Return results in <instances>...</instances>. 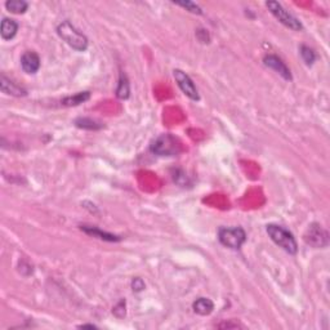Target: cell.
<instances>
[{
    "label": "cell",
    "instance_id": "6da1fadb",
    "mask_svg": "<svg viewBox=\"0 0 330 330\" xmlns=\"http://www.w3.org/2000/svg\"><path fill=\"white\" fill-rule=\"evenodd\" d=\"M57 34L66 44L74 48L77 52H84L88 48V39L82 35L79 30H76L68 21L60 23L57 27Z\"/></svg>",
    "mask_w": 330,
    "mask_h": 330
},
{
    "label": "cell",
    "instance_id": "7a4b0ae2",
    "mask_svg": "<svg viewBox=\"0 0 330 330\" xmlns=\"http://www.w3.org/2000/svg\"><path fill=\"white\" fill-rule=\"evenodd\" d=\"M267 233L273 242L279 245L281 249H284L289 254H297L298 252V245H297L296 239L293 233L289 232L286 228L281 227L277 225H268Z\"/></svg>",
    "mask_w": 330,
    "mask_h": 330
},
{
    "label": "cell",
    "instance_id": "3957f363",
    "mask_svg": "<svg viewBox=\"0 0 330 330\" xmlns=\"http://www.w3.org/2000/svg\"><path fill=\"white\" fill-rule=\"evenodd\" d=\"M150 148L159 156H173L181 151V143L172 134H162L152 142Z\"/></svg>",
    "mask_w": 330,
    "mask_h": 330
},
{
    "label": "cell",
    "instance_id": "277c9868",
    "mask_svg": "<svg viewBox=\"0 0 330 330\" xmlns=\"http://www.w3.org/2000/svg\"><path fill=\"white\" fill-rule=\"evenodd\" d=\"M218 239L222 245L237 251L246 241V233L241 227H222L218 231Z\"/></svg>",
    "mask_w": 330,
    "mask_h": 330
},
{
    "label": "cell",
    "instance_id": "5b68a950",
    "mask_svg": "<svg viewBox=\"0 0 330 330\" xmlns=\"http://www.w3.org/2000/svg\"><path fill=\"white\" fill-rule=\"evenodd\" d=\"M266 7H267L271 13L276 17V20L279 21V22H281L284 26L294 30V31H301V30H303V25L301 23V21L297 17H294L292 13H289L280 3H277V2H267Z\"/></svg>",
    "mask_w": 330,
    "mask_h": 330
},
{
    "label": "cell",
    "instance_id": "8992f818",
    "mask_svg": "<svg viewBox=\"0 0 330 330\" xmlns=\"http://www.w3.org/2000/svg\"><path fill=\"white\" fill-rule=\"evenodd\" d=\"M173 76H174V79H176L177 84H178V87H180L181 91H182L183 93H185L186 96L190 98V100H192V101L200 100L199 92H197L194 81H192V79H191V77L188 76L186 72H183L182 70H174Z\"/></svg>",
    "mask_w": 330,
    "mask_h": 330
},
{
    "label": "cell",
    "instance_id": "52a82bcc",
    "mask_svg": "<svg viewBox=\"0 0 330 330\" xmlns=\"http://www.w3.org/2000/svg\"><path fill=\"white\" fill-rule=\"evenodd\" d=\"M305 240L307 244L312 245L315 247H324L329 244V235L321 226L313 223L306 232Z\"/></svg>",
    "mask_w": 330,
    "mask_h": 330
},
{
    "label": "cell",
    "instance_id": "ba28073f",
    "mask_svg": "<svg viewBox=\"0 0 330 330\" xmlns=\"http://www.w3.org/2000/svg\"><path fill=\"white\" fill-rule=\"evenodd\" d=\"M263 63H265V66H267L268 68H271V70H273L275 72H277L282 79L287 80V81H292V80H293L291 70L287 68V66L285 65L284 62H282L281 58H279L277 56H275V54H267V56H265V58H263Z\"/></svg>",
    "mask_w": 330,
    "mask_h": 330
},
{
    "label": "cell",
    "instance_id": "9c48e42d",
    "mask_svg": "<svg viewBox=\"0 0 330 330\" xmlns=\"http://www.w3.org/2000/svg\"><path fill=\"white\" fill-rule=\"evenodd\" d=\"M22 70L27 74H35L40 68V58L35 52H26L21 57Z\"/></svg>",
    "mask_w": 330,
    "mask_h": 330
},
{
    "label": "cell",
    "instance_id": "30bf717a",
    "mask_svg": "<svg viewBox=\"0 0 330 330\" xmlns=\"http://www.w3.org/2000/svg\"><path fill=\"white\" fill-rule=\"evenodd\" d=\"M0 89H2L3 93L9 94V96H15V97H23V96L27 94V92L25 89L18 87L16 82L9 80L4 75H2V77H0Z\"/></svg>",
    "mask_w": 330,
    "mask_h": 330
},
{
    "label": "cell",
    "instance_id": "8fae6325",
    "mask_svg": "<svg viewBox=\"0 0 330 330\" xmlns=\"http://www.w3.org/2000/svg\"><path fill=\"white\" fill-rule=\"evenodd\" d=\"M18 31V23L12 18H3L0 25V34L4 40H12Z\"/></svg>",
    "mask_w": 330,
    "mask_h": 330
},
{
    "label": "cell",
    "instance_id": "7c38bea8",
    "mask_svg": "<svg viewBox=\"0 0 330 330\" xmlns=\"http://www.w3.org/2000/svg\"><path fill=\"white\" fill-rule=\"evenodd\" d=\"M81 231H84L86 233L91 235L93 237H97V239L105 240V241H120L121 237L116 236V235H112V233L105 232V231L100 230L98 227H92V226H81Z\"/></svg>",
    "mask_w": 330,
    "mask_h": 330
},
{
    "label": "cell",
    "instance_id": "4fadbf2b",
    "mask_svg": "<svg viewBox=\"0 0 330 330\" xmlns=\"http://www.w3.org/2000/svg\"><path fill=\"white\" fill-rule=\"evenodd\" d=\"M192 308H194V311L197 315L207 316L213 312L214 303L209 298H199L194 302Z\"/></svg>",
    "mask_w": 330,
    "mask_h": 330
},
{
    "label": "cell",
    "instance_id": "5bb4252c",
    "mask_svg": "<svg viewBox=\"0 0 330 330\" xmlns=\"http://www.w3.org/2000/svg\"><path fill=\"white\" fill-rule=\"evenodd\" d=\"M75 126L77 128L87 129V131H98V129L103 128V124L93 119H89V117H77L75 120Z\"/></svg>",
    "mask_w": 330,
    "mask_h": 330
},
{
    "label": "cell",
    "instance_id": "9a60e30c",
    "mask_svg": "<svg viewBox=\"0 0 330 330\" xmlns=\"http://www.w3.org/2000/svg\"><path fill=\"white\" fill-rule=\"evenodd\" d=\"M6 8L8 9L11 13H15V15H21V13H25L29 8V3L27 2H23V0H8L6 3Z\"/></svg>",
    "mask_w": 330,
    "mask_h": 330
},
{
    "label": "cell",
    "instance_id": "2e32d148",
    "mask_svg": "<svg viewBox=\"0 0 330 330\" xmlns=\"http://www.w3.org/2000/svg\"><path fill=\"white\" fill-rule=\"evenodd\" d=\"M91 98V93L89 92H80V93L75 94V96H70V97H66L65 100L62 101V105L65 106H77L80 103L86 102Z\"/></svg>",
    "mask_w": 330,
    "mask_h": 330
},
{
    "label": "cell",
    "instance_id": "e0dca14e",
    "mask_svg": "<svg viewBox=\"0 0 330 330\" xmlns=\"http://www.w3.org/2000/svg\"><path fill=\"white\" fill-rule=\"evenodd\" d=\"M129 93H131V88H129V81L127 79V76L124 74H120V80H119V86H117L116 89V96L121 100H127L129 97Z\"/></svg>",
    "mask_w": 330,
    "mask_h": 330
},
{
    "label": "cell",
    "instance_id": "ac0fdd59",
    "mask_svg": "<svg viewBox=\"0 0 330 330\" xmlns=\"http://www.w3.org/2000/svg\"><path fill=\"white\" fill-rule=\"evenodd\" d=\"M301 56L302 58H303V61L306 62V65L308 66L313 65V62L316 61V53L313 52V49H311L310 47L307 46L301 47Z\"/></svg>",
    "mask_w": 330,
    "mask_h": 330
},
{
    "label": "cell",
    "instance_id": "d6986e66",
    "mask_svg": "<svg viewBox=\"0 0 330 330\" xmlns=\"http://www.w3.org/2000/svg\"><path fill=\"white\" fill-rule=\"evenodd\" d=\"M174 3H176L177 6L186 8L188 12H191V13H195V15H202L201 8H200L197 4H195L194 2H187V0H186V2H174Z\"/></svg>",
    "mask_w": 330,
    "mask_h": 330
},
{
    "label": "cell",
    "instance_id": "ffe728a7",
    "mask_svg": "<svg viewBox=\"0 0 330 330\" xmlns=\"http://www.w3.org/2000/svg\"><path fill=\"white\" fill-rule=\"evenodd\" d=\"M132 286H133V291L140 292V291H142L143 287H145V282H143L141 279H138V277H137V279L133 280V284H132Z\"/></svg>",
    "mask_w": 330,
    "mask_h": 330
},
{
    "label": "cell",
    "instance_id": "44dd1931",
    "mask_svg": "<svg viewBox=\"0 0 330 330\" xmlns=\"http://www.w3.org/2000/svg\"><path fill=\"white\" fill-rule=\"evenodd\" d=\"M80 327H96L94 325H81Z\"/></svg>",
    "mask_w": 330,
    "mask_h": 330
}]
</instances>
